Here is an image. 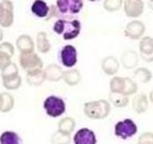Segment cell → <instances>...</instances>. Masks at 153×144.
Masks as SVG:
<instances>
[{
    "label": "cell",
    "mask_w": 153,
    "mask_h": 144,
    "mask_svg": "<svg viewBox=\"0 0 153 144\" xmlns=\"http://www.w3.org/2000/svg\"><path fill=\"white\" fill-rule=\"evenodd\" d=\"M82 0H57L56 4L50 5V10L46 21H49L52 18L56 20H74L78 13L83 8Z\"/></svg>",
    "instance_id": "cell-1"
},
{
    "label": "cell",
    "mask_w": 153,
    "mask_h": 144,
    "mask_svg": "<svg viewBox=\"0 0 153 144\" xmlns=\"http://www.w3.org/2000/svg\"><path fill=\"white\" fill-rule=\"evenodd\" d=\"M82 30V23L79 20H56L53 26L56 34L61 35L64 40H73L76 39Z\"/></svg>",
    "instance_id": "cell-2"
},
{
    "label": "cell",
    "mask_w": 153,
    "mask_h": 144,
    "mask_svg": "<svg viewBox=\"0 0 153 144\" xmlns=\"http://www.w3.org/2000/svg\"><path fill=\"white\" fill-rule=\"evenodd\" d=\"M111 112V105L106 99H97L86 102L83 105L84 115L91 120H103Z\"/></svg>",
    "instance_id": "cell-3"
},
{
    "label": "cell",
    "mask_w": 153,
    "mask_h": 144,
    "mask_svg": "<svg viewBox=\"0 0 153 144\" xmlns=\"http://www.w3.org/2000/svg\"><path fill=\"white\" fill-rule=\"evenodd\" d=\"M43 108L45 109L46 114L52 118L61 117L65 113L66 110V105L65 100L62 98L54 95L48 96L44 100Z\"/></svg>",
    "instance_id": "cell-4"
},
{
    "label": "cell",
    "mask_w": 153,
    "mask_h": 144,
    "mask_svg": "<svg viewBox=\"0 0 153 144\" xmlns=\"http://www.w3.org/2000/svg\"><path fill=\"white\" fill-rule=\"evenodd\" d=\"M138 132V126L131 118H126L118 121L115 125V135L122 140H127L134 137Z\"/></svg>",
    "instance_id": "cell-5"
},
{
    "label": "cell",
    "mask_w": 153,
    "mask_h": 144,
    "mask_svg": "<svg viewBox=\"0 0 153 144\" xmlns=\"http://www.w3.org/2000/svg\"><path fill=\"white\" fill-rule=\"evenodd\" d=\"M19 64L27 73L43 68V62L35 52L21 53L19 56Z\"/></svg>",
    "instance_id": "cell-6"
},
{
    "label": "cell",
    "mask_w": 153,
    "mask_h": 144,
    "mask_svg": "<svg viewBox=\"0 0 153 144\" xmlns=\"http://www.w3.org/2000/svg\"><path fill=\"white\" fill-rule=\"evenodd\" d=\"M58 57L62 65H64L66 68L72 69L77 64L78 61L77 49L73 45H65L59 51Z\"/></svg>",
    "instance_id": "cell-7"
},
{
    "label": "cell",
    "mask_w": 153,
    "mask_h": 144,
    "mask_svg": "<svg viewBox=\"0 0 153 144\" xmlns=\"http://www.w3.org/2000/svg\"><path fill=\"white\" fill-rule=\"evenodd\" d=\"M14 21L13 4L11 1L0 2V26L3 28H9L13 25Z\"/></svg>",
    "instance_id": "cell-8"
},
{
    "label": "cell",
    "mask_w": 153,
    "mask_h": 144,
    "mask_svg": "<svg viewBox=\"0 0 153 144\" xmlns=\"http://www.w3.org/2000/svg\"><path fill=\"white\" fill-rule=\"evenodd\" d=\"M145 30H146V26L142 21L134 20L126 25L125 34L129 39L136 40L143 38V36L145 33Z\"/></svg>",
    "instance_id": "cell-9"
},
{
    "label": "cell",
    "mask_w": 153,
    "mask_h": 144,
    "mask_svg": "<svg viewBox=\"0 0 153 144\" xmlns=\"http://www.w3.org/2000/svg\"><path fill=\"white\" fill-rule=\"evenodd\" d=\"M73 142L74 144H97V136L91 129L82 127L76 131Z\"/></svg>",
    "instance_id": "cell-10"
},
{
    "label": "cell",
    "mask_w": 153,
    "mask_h": 144,
    "mask_svg": "<svg viewBox=\"0 0 153 144\" xmlns=\"http://www.w3.org/2000/svg\"><path fill=\"white\" fill-rule=\"evenodd\" d=\"M139 51L142 59L146 63L153 62V38L145 36L141 39Z\"/></svg>",
    "instance_id": "cell-11"
},
{
    "label": "cell",
    "mask_w": 153,
    "mask_h": 144,
    "mask_svg": "<svg viewBox=\"0 0 153 144\" xmlns=\"http://www.w3.org/2000/svg\"><path fill=\"white\" fill-rule=\"evenodd\" d=\"M123 6L125 13L129 18H138L144 12L143 1H125Z\"/></svg>",
    "instance_id": "cell-12"
},
{
    "label": "cell",
    "mask_w": 153,
    "mask_h": 144,
    "mask_svg": "<svg viewBox=\"0 0 153 144\" xmlns=\"http://www.w3.org/2000/svg\"><path fill=\"white\" fill-rule=\"evenodd\" d=\"M120 67V63L116 56H108L102 59L101 69L107 75H115L117 73Z\"/></svg>",
    "instance_id": "cell-13"
},
{
    "label": "cell",
    "mask_w": 153,
    "mask_h": 144,
    "mask_svg": "<svg viewBox=\"0 0 153 144\" xmlns=\"http://www.w3.org/2000/svg\"><path fill=\"white\" fill-rule=\"evenodd\" d=\"M139 56L136 51L127 50L121 55V64L126 69H134L138 65Z\"/></svg>",
    "instance_id": "cell-14"
},
{
    "label": "cell",
    "mask_w": 153,
    "mask_h": 144,
    "mask_svg": "<svg viewBox=\"0 0 153 144\" xmlns=\"http://www.w3.org/2000/svg\"><path fill=\"white\" fill-rule=\"evenodd\" d=\"M45 74H46V80L53 82H59L60 80H63L64 71L61 66L56 64H50L44 69Z\"/></svg>",
    "instance_id": "cell-15"
},
{
    "label": "cell",
    "mask_w": 153,
    "mask_h": 144,
    "mask_svg": "<svg viewBox=\"0 0 153 144\" xmlns=\"http://www.w3.org/2000/svg\"><path fill=\"white\" fill-rule=\"evenodd\" d=\"M16 47L21 53H27V52H34V41L30 36L27 34L20 35L16 41Z\"/></svg>",
    "instance_id": "cell-16"
},
{
    "label": "cell",
    "mask_w": 153,
    "mask_h": 144,
    "mask_svg": "<svg viewBox=\"0 0 153 144\" xmlns=\"http://www.w3.org/2000/svg\"><path fill=\"white\" fill-rule=\"evenodd\" d=\"M132 107L134 112L137 114H143L147 111L149 108V99L145 93H140L134 96Z\"/></svg>",
    "instance_id": "cell-17"
},
{
    "label": "cell",
    "mask_w": 153,
    "mask_h": 144,
    "mask_svg": "<svg viewBox=\"0 0 153 144\" xmlns=\"http://www.w3.org/2000/svg\"><path fill=\"white\" fill-rule=\"evenodd\" d=\"M30 10H31V13L36 17L46 20L48 16L50 6H48L45 1L37 0V1H34L33 4H31Z\"/></svg>",
    "instance_id": "cell-18"
},
{
    "label": "cell",
    "mask_w": 153,
    "mask_h": 144,
    "mask_svg": "<svg viewBox=\"0 0 153 144\" xmlns=\"http://www.w3.org/2000/svg\"><path fill=\"white\" fill-rule=\"evenodd\" d=\"M26 79L30 86H39L46 81V74L43 69L35 70L27 73Z\"/></svg>",
    "instance_id": "cell-19"
},
{
    "label": "cell",
    "mask_w": 153,
    "mask_h": 144,
    "mask_svg": "<svg viewBox=\"0 0 153 144\" xmlns=\"http://www.w3.org/2000/svg\"><path fill=\"white\" fill-rule=\"evenodd\" d=\"M36 46L39 52L42 54H47L51 49V44L48 39V35L44 31H39L37 33L36 37Z\"/></svg>",
    "instance_id": "cell-20"
},
{
    "label": "cell",
    "mask_w": 153,
    "mask_h": 144,
    "mask_svg": "<svg viewBox=\"0 0 153 144\" xmlns=\"http://www.w3.org/2000/svg\"><path fill=\"white\" fill-rule=\"evenodd\" d=\"M82 79L81 72L78 69L72 68L64 72L63 80L69 86H75L80 83Z\"/></svg>",
    "instance_id": "cell-21"
},
{
    "label": "cell",
    "mask_w": 153,
    "mask_h": 144,
    "mask_svg": "<svg viewBox=\"0 0 153 144\" xmlns=\"http://www.w3.org/2000/svg\"><path fill=\"white\" fill-rule=\"evenodd\" d=\"M76 127V122L75 120L71 117H65L62 118L57 125V130L65 133L66 134H72V133L75 130Z\"/></svg>",
    "instance_id": "cell-22"
},
{
    "label": "cell",
    "mask_w": 153,
    "mask_h": 144,
    "mask_svg": "<svg viewBox=\"0 0 153 144\" xmlns=\"http://www.w3.org/2000/svg\"><path fill=\"white\" fill-rule=\"evenodd\" d=\"M14 106V99L8 92L0 93V112H10Z\"/></svg>",
    "instance_id": "cell-23"
},
{
    "label": "cell",
    "mask_w": 153,
    "mask_h": 144,
    "mask_svg": "<svg viewBox=\"0 0 153 144\" xmlns=\"http://www.w3.org/2000/svg\"><path fill=\"white\" fill-rule=\"evenodd\" d=\"M0 144H22V140L17 133L4 131L0 135Z\"/></svg>",
    "instance_id": "cell-24"
},
{
    "label": "cell",
    "mask_w": 153,
    "mask_h": 144,
    "mask_svg": "<svg viewBox=\"0 0 153 144\" xmlns=\"http://www.w3.org/2000/svg\"><path fill=\"white\" fill-rule=\"evenodd\" d=\"M134 78L141 83H148L152 79V73L146 67H138L134 72Z\"/></svg>",
    "instance_id": "cell-25"
},
{
    "label": "cell",
    "mask_w": 153,
    "mask_h": 144,
    "mask_svg": "<svg viewBox=\"0 0 153 144\" xmlns=\"http://www.w3.org/2000/svg\"><path fill=\"white\" fill-rule=\"evenodd\" d=\"M109 103L115 106L116 108H125L129 104V97L123 94L117 93H109L108 96Z\"/></svg>",
    "instance_id": "cell-26"
},
{
    "label": "cell",
    "mask_w": 153,
    "mask_h": 144,
    "mask_svg": "<svg viewBox=\"0 0 153 144\" xmlns=\"http://www.w3.org/2000/svg\"><path fill=\"white\" fill-rule=\"evenodd\" d=\"M2 80H3L4 87L9 91L18 90L22 85V77L19 74L11 76V77H7V78H3Z\"/></svg>",
    "instance_id": "cell-27"
},
{
    "label": "cell",
    "mask_w": 153,
    "mask_h": 144,
    "mask_svg": "<svg viewBox=\"0 0 153 144\" xmlns=\"http://www.w3.org/2000/svg\"><path fill=\"white\" fill-rule=\"evenodd\" d=\"M125 87V77L114 76L109 82V89L111 93L122 94Z\"/></svg>",
    "instance_id": "cell-28"
},
{
    "label": "cell",
    "mask_w": 153,
    "mask_h": 144,
    "mask_svg": "<svg viewBox=\"0 0 153 144\" xmlns=\"http://www.w3.org/2000/svg\"><path fill=\"white\" fill-rule=\"evenodd\" d=\"M72 138L70 134H66L56 130L50 137V143L51 144H71Z\"/></svg>",
    "instance_id": "cell-29"
},
{
    "label": "cell",
    "mask_w": 153,
    "mask_h": 144,
    "mask_svg": "<svg viewBox=\"0 0 153 144\" xmlns=\"http://www.w3.org/2000/svg\"><path fill=\"white\" fill-rule=\"evenodd\" d=\"M138 91V84L135 81L129 77H125V87L123 91V95L125 96H131L137 92Z\"/></svg>",
    "instance_id": "cell-30"
},
{
    "label": "cell",
    "mask_w": 153,
    "mask_h": 144,
    "mask_svg": "<svg viewBox=\"0 0 153 144\" xmlns=\"http://www.w3.org/2000/svg\"><path fill=\"white\" fill-rule=\"evenodd\" d=\"M19 74V70L17 65L11 62L8 65H6L2 71H1V77L3 78H7V77H11V76H14Z\"/></svg>",
    "instance_id": "cell-31"
},
{
    "label": "cell",
    "mask_w": 153,
    "mask_h": 144,
    "mask_svg": "<svg viewBox=\"0 0 153 144\" xmlns=\"http://www.w3.org/2000/svg\"><path fill=\"white\" fill-rule=\"evenodd\" d=\"M123 4V1H104L103 7L108 12H116L122 7Z\"/></svg>",
    "instance_id": "cell-32"
},
{
    "label": "cell",
    "mask_w": 153,
    "mask_h": 144,
    "mask_svg": "<svg viewBox=\"0 0 153 144\" xmlns=\"http://www.w3.org/2000/svg\"><path fill=\"white\" fill-rule=\"evenodd\" d=\"M0 52L9 56L10 57H12L14 54V47L13 46L12 43H10L8 41L2 42L0 44Z\"/></svg>",
    "instance_id": "cell-33"
},
{
    "label": "cell",
    "mask_w": 153,
    "mask_h": 144,
    "mask_svg": "<svg viewBox=\"0 0 153 144\" xmlns=\"http://www.w3.org/2000/svg\"><path fill=\"white\" fill-rule=\"evenodd\" d=\"M137 144H153V133L145 132L143 133L137 141Z\"/></svg>",
    "instance_id": "cell-34"
},
{
    "label": "cell",
    "mask_w": 153,
    "mask_h": 144,
    "mask_svg": "<svg viewBox=\"0 0 153 144\" xmlns=\"http://www.w3.org/2000/svg\"><path fill=\"white\" fill-rule=\"evenodd\" d=\"M11 58L9 56L0 52V70L2 71L6 65H8L11 63Z\"/></svg>",
    "instance_id": "cell-35"
},
{
    "label": "cell",
    "mask_w": 153,
    "mask_h": 144,
    "mask_svg": "<svg viewBox=\"0 0 153 144\" xmlns=\"http://www.w3.org/2000/svg\"><path fill=\"white\" fill-rule=\"evenodd\" d=\"M149 99L150 101L153 104V90H152V91L150 92V95H149Z\"/></svg>",
    "instance_id": "cell-36"
},
{
    "label": "cell",
    "mask_w": 153,
    "mask_h": 144,
    "mask_svg": "<svg viewBox=\"0 0 153 144\" xmlns=\"http://www.w3.org/2000/svg\"><path fill=\"white\" fill-rule=\"evenodd\" d=\"M3 37H4V32H3L2 29L0 28V42H1V40L3 39Z\"/></svg>",
    "instance_id": "cell-37"
}]
</instances>
